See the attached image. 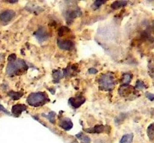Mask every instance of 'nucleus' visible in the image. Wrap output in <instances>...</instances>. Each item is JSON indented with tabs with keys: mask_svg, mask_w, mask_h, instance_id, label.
I'll list each match as a JSON object with an SVG mask.
<instances>
[{
	"mask_svg": "<svg viewBox=\"0 0 154 143\" xmlns=\"http://www.w3.org/2000/svg\"><path fill=\"white\" fill-rule=\"evenodd\" d=\"M28 69V66L22 59H16L15 61L9 62L6 68V73L9 76L19 75L25 72Z\"/></svg>",
	"mask_w": 154,
	"mask_h": 143,
	"instance_id": "obj_1",
	"label": "nucleus"
},
{
	"mask_svg": "<svg viewBox=\"0 0 154 143\" xmlns=\"http://www.w3.org/2000/svg\"><path fill=\"white\" fill-rule=\"evenodd\" d=\"M49 98L48 97V94L45 92H38L32 93L28 97H27V103L29 106L38 107V106H43L45 103L49 102Z\"/></svg>",
	"mask_w": 154,
	"mask_h": 143,
	"instance_id": "obj_2",
	"label": "nucleus"
},
{
	"mask_svg": "<svg viewBox=\"0 0 154 143\" xmlns=\"http://www.w3.org/2000/svg\"><path fill=\"white\" fill-rule=\"evenodd\" d=\"M99 88L104 91H111L114 88L115 80L114 75L111 73H107L102 75L99 78Z\"/></svg>",
	"mask_w": 154,
	"mask_h": 143,
	"instance_id": "obj_3",
	"label": "nucleus"
},
{
	"mask_svg": "<svg viewBox=\"0 0 154 143\" xmlns=\"http://www.w3.org/2000/svg\"><path fill=\"white\" fill-rule=\"evenodd\" d=\"M34 35L40 43H43V42L46 41L48 39V37H49V34L48 33L47 29L45 27H41V28H39L34 33Z\"/></svg>",
	"mask_w": 154,
	"mask_h": 143,
	"instance_id": "obj_4",
	"label": "nucleus"
},
{
	"mask_svg": "<svg viewBox=\"0 0 154 143\" xmlns=\"http://www.w3.org/2000/svg\"><path fill=\"white\" fill-rule=\"evenodd\" d=\"M57 45H58L59 48L63 50H71L73 49L74 42L69 40H61V39H58L57 40Z\"/></svg>",
	"mask_w": 154,
	"mask_h": 143,
	"instance_id": "obj_5",
	"label": "nucleus"
},
{
	"mask_svg": "<svg viewBox=\"0 0 154 143\" xmlns=\"http://www.w3.org/2000/svg\"><path fill=\"white\" fill-rule=\"evenodd\" d=\"M15 16V12L12 10H6L0 13V20L3 22H8Z\"/></svg>",
	"mask_w": 154,
	"mask_h": 143,
	"instance_id": "obj_6",
	"label": "nucleus"
},
{
	"mask_svg": "<svg viewBox=\"0 0 154 143\" xmlns=\"http://www.w3.org/2000/svg\"><path fill=\"white\" fill-rule=\"evenodd\" d=\"M81 12L79 9L75 8V9H71V10H68L66 12V21L68 23L71 24V22L74 20L76 17L78 16H81Z\"/></svg>",
	"mask_w": 154,
	"mask_h": 143,
	"instance_id": "obj_7",
	"label": "nucleus"
},
{
	"mask_svg": "<svg viewBox=\"0 0 154 143\" xmlns=\"http://www.w3.org/2000/svg\"><path fill=\"white\" fill-rule=\"evenodd\" d=\"M85 102V98L83 96H78L76 97H72L69 99V103L71 106L75 109L79 108Z\"/></svg>",
	"mask_w": 154,
	"mask_h": 143,
	"instance_id": "obj_8",
	"label": "nucleus"
},
{
	"mask_svg": "<svg viewBox=\"0 0 154 143\" xmlns=\"http://www.w3.org/2000/svg\"><path fill=\"white\" fill-rule=\"evenodd\" d=\"M26 106L24 104H16L12 106L11 113L14 116L19 117L23 112L26 110Z\"/></svg>",
	"mask_w": 154,
	"mask_h": 143,
	"instance_id": "obj_9",
	"label": "nucleus"
},
{
	"mask_svg": "<svg viewBox=\"0 0 154 143\" xmlns=\"http://www.w3.org/2000/svg\"><path fill=\"white\" fill-rule=\"evenodd\" d=\"M59 125L64 130L69 131V130H70L73 127V123L71 121V119L68 118H63V119H60Z\"/></svg>",
	"mask_w": 154,
	"mask_h": 143,
	"instance_id": "obj_10",
	"label": "nucleus"
},
{
	"mask_svg": "<svg viewBox=\"0 0 154 143\" xmlns=\"http://www.w3.org/2000/svg\"><path fill=\"white\" fill-rule=\"evenodd\" d=\"M118 92L121 96L126 97V96L131 95L133 93V88L128 85H123L119 88Z\"/></svg>",
	"mask_w": 154,
	"mask_h": 143,
	"instance_id": "obj_11",
	"label": "nucleus"
},
{
	"mask_svg": "<svg viewBox=\"0 0 154 143\" xmlns=\"http://www.w3.org/2000/svg\"><path fill=\"white\" fill-rule=\"evenodd\" d=\"M108 128V126H105V125H96L94 127L90 129H86V132L87 133H103L106 130V129Z\"/></svg>",
	"mask_w": 154,
	"mask_h": 143,
	"instance_id": "obj_12",
	"label": "nucleus"
},
{
	"mask_svg": "<svg viewBox=\"0 0 154 143\" xmlns=\"http://www.w3.org/2000/svg\"><path fill=\"white\" fill-rule=\"evenodd\" d=\"M77 67L75 66H70L68 67L67 68L65 69L63 71V76H72L76 73Z\"/></svg>",
	"mask_w": 154,
	"mask_h": 143,
	"instance_id": "obj_13",
	"label": "nucleus"
},
{
	"mask_svg": "<svg viewBox=\"0 0 154 143\" xmlns=\"http://www.w3.org/2000/svg\"><path fill=\"white\" fill-rule=\"evenodd\" d=\"M23 93L22 91H11L10 92H8V96L12 99V100H19L21 97L23 96Z\"/></svg>",
	"mask_w": 154,
	"mask_h": 143,
	"instance_id": "obj_14",
	"label": "nucleus"
},
{
	"mask_svg": "<svg viewBox=\"0 0 154 143\" xmlns=\"http://www.w3.org/2000/svg\"><path fill=\"white\" fill-rule=\"evenodd\" d=\"M133 141V134L132 133H128L124 135L122 137L120 143H132Z\"/></svg>",
	"mask_w": 154,
	"mask_h": 143,
	"instance_id": "obj_15",
	"label": "nucleus"
},
{
	"mask_svg": "<svg viewBox=\"0 0 154 143\" xmlns=\"http://www.w3.org/2000/svg\"><path fill=\"white\" fill-rule=\"evenodd\" d=\"M147 136H148L149 139L150 140H153L154 139V123H152L149 125V127H147Z\"/></svg>",
	"mask_w": 154,
	"mask_h": 143,
	"instance_id": "obj_16",
	"label": "nucleus"
},
{
	"mask_svg": "<svg viewBox=\"0 0 154 143\" xmlns=\"http://www.w3.org/2000/svg\"><path fill=\"white\" fill-rule=\"evenodd\" d=\"M63 76V72L60 70H54L53 72V77H54V82H58L60 79Z\"/></svg>",
	"mask_w": 154,
	"mask_h": 143,
	"instance_id": "obj_17",
	"label": "nucleus"
},
{
	"mask_svg": "<svg viewBox=\"0 0 154 143\" xmlns=\"http://www.w3.org/2000/svg\"><path fill=\"white\" fill-rule=\"evenodd\" d=\"M126 4H127L126 1H115L111 4V7L113 9H118L123 6H125Z\"/></svg>",
	"mask_w": 154,
	"mask_h": 143,
	"instance_id": "obj_18",
	"label": "nucleus"
},
{
	"mask_svg": "<svg viewBox=\"0 0 154 143\" xmlns=\"http://www.w3.org/2000/svg\"><path fill=\"white\" fill-rule=\"evenodd\" d=\"M132 74H130V73H124L123 75V77H122V82H123V83L124 85H128L131 82V80H132Z\"/></svg>",
	"mask_w": 154,
	"mask_h": 143,
	"instance_id": "obj_19",
	"label": "nucleus"
},
{
	"mask_svg": "<svg viewBox=\"0 0 154 143\" xmlns=\"http://www.w3.org/2000/svg\"><path fill=\"white\" fill-rule=\"evenodd\" d=\"M44 116L46 117L48 120L50 121V122L52 123V124H55V116H56V113L54 112H51L48 115H44Z\"/></svg>",
	"mask_w": 154,
	"mask_h": 143,
	"instance_id": "obj_20",
	"label": "nucleus"
},
{
	"mask_svg": "<svg viewBox=\"0 0 154 143\" xmlns=\"http://www.w3.org/2000/svg\"><path fill=\"white\" fill-rule=\"evenodd\" d=\"M146 88H147V86H146V85L144 84V82H142V81L140 80V79H138V80L137 81L136 85H135V88H136V89L142 90Z\"/></svg>",
	"mask_w": 154,
	"mask_h": 143,
	"instance_id": "obj_21",
	"label": "nucleus"
},
{
	"mask_svg": "<svg viewBox=\"0 0 154 143\" xmlns=\"http://www.w3.org/2000/svg\"><path fill=\"white\" fill-rule=\"evenodd\" d=\"M77 137L79 138V139H81L84 143H90V138L87 136H84L82 133H79V134L77 135Z\"/></svg>",
	"mask_w": 154,
	"mask_h": 143,
	"instance_id": "obj_22",
	"label": "nucleus"
},
{
	"mask_svg": "<svg viewBox=\"0 0 154 143\" xmlns=\"http://www.w3.org/2000/svg\"><path fill=\"white\" fill-rule=\"evenodd\" d=\"M68 31H69V28H68L67 27L63 26V27H61V28H60V29H59L58 34L60 36H63V34H65V33L68 32Z\"/></svg>",
	"mask_w": 154,
	"mask_h": 143,
	"instance_id": "obj_23",
	"label": "nucleus"
},
{
	"mask_svg": "<svg viewBox=\"0 0 154 143\" xmlns=\"http://www.w3.org/2000/svg\"><path fill=\"white\" fill-rule=\"evenodd\" d=\"M105 2H106L105 1H100V0H99V1H95L94 4H93V8L94 9L99 8L100 6H102V4H105Z\"/></svg>",
	"mask_w": 154,
	"mask_h": 143,
	"instance_id": "obj_24",
	"label": "nucleus"
},
{
	"mask_svg": "<svg viewBox=\"0 0 154 143\" xmlns=\"http://www.w3.org/2000/svg\"><path fill=\"white\" fill-rule=\"evenodd\" d=\"M145 95H146V97H147V98L150 100V101H154V94H152V93H150V92H147L145 94Z\"/></svg>",
	"mask_w": 154,
	"mask_h": 143,
	"instance_id": "obj_25",
	"label": "nucleus"
},
{
	"mask_svg": "<svg viewBox=\"0 0 154 143\" xmlns=\"http://www.w3.org/2000/svg\"><path fill=\"white\" fill-rule=\"evenodd\" d=\"M17 59V56L15 54H11L8 56V61L9 62H11V61H15Z\"/></svg>",
	"mask_w": 154,
	"mask_h": 143,
	"instance_id": "obj_26",
	"label": "nucleus"
},
{
	"mask_svg": "<svg viewBox=\"0 0 154 143\" xmlns=\"http://www.w3.org/2000/svg\"><path fill=\"white\" fill-rule=\"evenodd\" d=\"M88 72L91 74H95V73H98V70H96V68H93V67H91L88 70Z\"/></svg>",
	"mask_w": 154,
	"mask_h": 143,
	"instance_id": "obj_27",
	"label": "nucleus"
},
{
	"mask_svg": "<svg viewBox=\"0 0 154 143\" xmlns=\"http://www.w3.org/2000/svg\"><path fill=\"white\" fill-rule=\"evenodd\" d=\"M0 111H2V112H5L6 114H8V115H9V112H8V111L7 109H6L5 108L4 106H3L2 105V104H0Z\"/></svg>",
	"mask_w": 154,
	"mask_h": 143,
	"instance_id": "obj_28",
	"label": "nucleus"
},
{
	"mask_svg": "<svg viewBox=\"0 0 154 143\" xmlns=\"http://www.w3.org/2000/svg\"><path fill=\"white\" fill-rule=\"evenodd\" d=\"M8 2L9 3H15V2H17V1H9Z\"/></svg>",
	"mask_w": 154,
	"mask_h": 143,
	"instance_id": "obj_29",
	"label": "nucleus"
},
{
	"mask_svg": "<svg viewBox=\"0 0 154 143\" xmlns=\"http://www.w3.org/2000/svg\"><path fill=\"white\" fill-rule=\"evenodd\" d=\"M2 58V54H0V60H1Z\"/></svg>",
	"mask_w": 154,
	"mask_h": 143,
	"instance_id": "obj_30",
	"label": "nucleus"
},
{
	"mask_svg": "<svg viewBox=\"0 0 154 143\" xmlns=\"http://www.w3.org/2000/svg\"><path fill=\"white\" fill-rule=\"evenodd\" d=\"M153 28H154V22H153Z\"/></svg>",
	"mask_w": 154,
	"mask_h": 143,
	"instance_id": "obj_31",
	"label": "nucleus"
}]
</instances>
